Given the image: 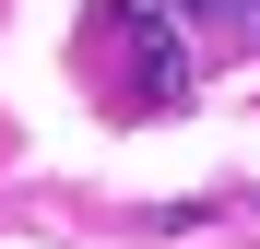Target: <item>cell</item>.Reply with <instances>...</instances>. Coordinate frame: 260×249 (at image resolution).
<instances>
[{
    "mask_svg": "<svg viewBox=\"0 0 260 249\" xmlns=\"http://www.w3.org/2000/svg\"><path fill=\"white\" fill-rule=\"evenodd\" d=\"M83 48H107V107L118 119H166L201 95V60H189V24L166 0H95L83 12Z\"/></svg>",
    "mask_w": 260,
    "mask_h": 249,
    "instance_id": "6da1fadb",
    "label": "cell"
},
{
    "mask_svg": "<svg viewBox=\"0 0 260 249\" xmlns=\"http://www.w3.org/2000/svg\"><path fill=\"white\" fill-rule=\"evenodd\" d=\"M166 12L201 24V36H225V24H248V12H260V0H166Z\"/></svg>",
    "mask_w": 260,
    "mask_h": 249,
    "instance_id": "7a4b0ae2",
    "label": "cell"
}]
</instances>
